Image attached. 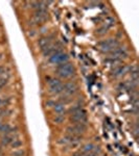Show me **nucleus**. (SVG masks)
<instances>
[{
	"label": "nucleus",
	"instance_id": "nucleus-1",
	"mask_svg": "<svg viewBox=\"0 0 139 156\" xmlns=\"http://www.w3.org/2000/svg\"><path fill=\"white\" fill-rule=\"evenodd\" d=\"M70 121L74 124H87V112L81 105H75L70 109Z\"/></svg>",
	"mask_w": 139,
	"mask_h": 156
},
{
	"label": "nucleus",
	"instance_id": "nucleus-2",
	"mask_svg": "<svg viewBox=\"0 0 139 156\" xmlns=\"http://www.w3.org/2000/svg\"><path fill=\"white\" fill-rule=\"evenodd\" d=\"M57 73H58V75L62 78H70L74 75L75 69L72 64H70V62H65V64L60 65L57 70Z\"/></svg>",
	"mask_w": 139,
	"mask_h": 156
},
{
	"label": "nucleus",
	"instance_id": "nucleus-3",
	"mask_svg": "<svg viewBox=\"0 0 139 156\" xmlns=\"http://www.w3.org/2000/svg\"><path fill=\"white\" fill-rule=\"evenodd\" d=\"M118 46H119V43H118L114 39L105 40V41H102V42L100 43V44H98L100 50L102 52H105V53H109V52H112L113 50L117 48Z\"/></svg>",
	"mask_w": 139,
	"mask_h": 156
},
{
	"label": "nucleus",
	"instance_id": "nucleus-4",
	"mask_svg": "<svg viewBox=\"0 0 139 156\" xmlns=\"http://www.w3.org/2000/svg\"><path fill=\"white\" fill-rule=\"evenodd\" d=\"M86 129H87L86 124H73L72 126L67 128V134L72 136H81L83 133H85Z\"/></svg>",
	"mask_w": 139,
	"mask_h": 156
},
{
	"label": "nucleus",
	"instance_id": "nucleus-5",
	"mask_svg": "<svg viewBox=\"0 0 139 156\" xmlns=\"http://www.w3.org/2000/svg\"><path fill=\"white\" fill-rule=\"evenodd\" d=\"M68 59H69V56H68L67 53H64L62 51H59L57 53L52 54L51 56L49 57V62L54 65H62L65 64V62H68Z\"/></svg>",
	"mask_w": 139,
	"mask_h": 156
},
{
	"label": "nucleus",
	"instance_id": "nucleus-6",
	"mask_svg": "<svg viewBox=\"0 0 139 156\" xmlns=\"http://www.w3.org/2000/svg\"><path fill=\"white\" fill-rule=\"evenodd\" d=\"M77 90H79V87L73 81H70V82H67V83L63 84V93H64V95L67 97L74 96L77 93Z\"/></svg>",
	"mask_w": 139,
	"mask_h": 156
},
{
	"label": "nucleus",
	"instance_id": "nucleus-7",
	"mask_svg": "<svg viewBox=\"0 0 139 156\" xmlns=\"http://www.w3.org/2000/svg\"><path fill=\"white\" fill-rule=\"evenodd\" d=\"M48 85H49L50 92H51L52 94H60V93L63 92V83L60 79L51 78L48 81Z\"/></svg>",
	"mask_w": 139,
	"mask_h": 156
},
{
	"label": "nucleus",
	"instance_id": "nucleus-8",
	"mask_svg": "<svg viewBox=\"0 0 139 156\" xmlns=\"http://www.w3.org/2000/svg\"><path fill=\"white\" fill-rule=\"evenodd\" d=\"M47 19H48V12H47V9H37L34 15L32 21H34L36 24H40V23H44Z\"/></svg>",
	"mask_w": 139,
	"mask_h": 156
},
{
	"label": "nucleus",
	"instance_id": "nucleus-9",
	"mask_svg": "<svg viewBox=\"0 0 139 156\" xmlns=\"http://www.w3.org/2000/svg\"><path fill=\"white\" fill-rule=\"evenodd\" d=\"M114 24H115V19L113 18V17H108V18H106L105 22H103V24L97 29V31H96L97 34H106V32L109 30V28H111V27H112Z\"/></svg>",
	"mask_w": 139,
	"mask_h": 156
},
{
	"label": "nucleus",
	"instance_id": "nucleus-10",
	"mask_svg": "<svg viewBox=\"0 0 139 156\" xmlns=\"http://www.w3.org/2000/svg\"><path fill=\"white\" fill-rule=\"evenodd\" d=\"M111 53V58L114 59V60H120L122 58H126L127 57V50L125 48H120V47H117L116 49L113 50L112 52H110Z\"/></svg>",
	"mask_w": 139,
	"mask_h": 156
},
{
	"label": "nucleus",
	"instance_id": "nucleus-11",
	"mask_svg": "<svg viewBox=\"0 0 139 156\" xmlns=\"http://www.w3.org/2000/svg\"><path fill=\"white\" fill-rule=\"evenodd\" d=\"M95 148L94 144H92V143H89V144H86L82 147V149L80 151H77V152L74 153V156H87L89 153L92 151L93 149Z\"/></svg>",
	"mask_w": 139,
	"mask_h": 156
},
{
	"label": "nucleus",
	"instance_id": "nucleus-12",
	"mask_svg": "<svg viewBox=\"0 0 139 156\" xmlns=\"http://www.w3.org/2000/svg\"><path fill=\"white\" fill-rule=\"evenodd\" d=\"M52 43H51V37H41V39L38 41V45H39V47L41 48V50H45L48 46H50Z\"/></svg>",
	"mask_w": 139,
	"mask_h": 156
},
{
	"label": "nucleus",
	"instance_id": "nucleus-13",
	"mask_svg": "<svg viewBox=\"0 0 139 156\" xmlns=\"http://www.w3.org/2000/svg\"><path fill=\"white\" fill-rule=\"evenodd\" d=\"M128 71V67L126 66H118L116 67L114 70H113V75H114V77H118V76H121V75H123L125 73H127Z\"/></svg>",
	"mask_w": 139,
	"mask_h": 156
},
{
	"label": "nucleus",
	"instance_id": "nucleus-14",
	"mask_svg": "<svg viewBox=\"0 0 139 156\" xmlns=\"http://www.w3.org/2000/svg\"><path fill=\"white\" fill-rule=\"evenodd\" d=\"M54 112H57L58 115H63L65 112V110H66V108H65L64 103L58 102V103H55V104L54 105Z\"/></svg>",
	"mask_w": 139,
	"mask_h": 156
},
{
	"label": "nucleus",
	"instance_id": "nucleus-15",
	"mask_svg": "<svg viewBox=\"0 0 139 156\" xmlns=\"http://www.w3.org/2000/svg\"><path fill=\"white\" fill-rule=\"evenodd\" d=\"M11 131H12V128L9 125L1 124V126H0V132L3 133V134H7V133H9Z\"/></svg>",
	"mask_w": 139,
	"mask_h": 156
},
{
	"label": "nucleus",
	"instance_id": "nucleus-16",
	"mask_svg": "<svg viewBox=\"0 0 139 156\" xmlns=\"http://www.w3.org/2000/svg\"><path fill=\"white\" fill-rule=\"evenodd\" d=\"M100 153V147H95L87 156H97Z\"/></svg>",
	"mask_w": 139,
	"mask_h": 156
},
{
	"label": "nucleus",
	"instance_id": "nucleus-17",
	"mask_svg": "<svg viewBox=\"0 0 139 156\" xmlns=\"http://www.w3.org/2000/svg\"><path fill=\"white\" fill-rule=\"evenodd\" d=\"M54 120L55 123H59L60 124V123H62L63 121L65 120V117H64V115H57Z\"/></svg>",
	"mask_w": 139,
	"mask_h": 156
},
{
	"label": "nucleus",
	"instance_id": "nucleus-18",
	"mask_svg": "<svg viewBox=\"0 0 139 156\" xmlns=\"http://www.w3.org/2000/svg\"><path fill=\"white\" fill-rule=\"evenodd\" d=\"M6 72V68H4V67H0V76H2V75H6L7 74Z\"/></svg>",
	"mask_w": 139,
	"mask_h": 156
},
{
	"label": "nucleus",
	"instance_id": "nucleus-19",
	"mask_svg": "<svg viewBox=\"0 0 139 156\" xmlns=\"http://www.w3.org/2000/svg\"><path fill=\"white\" fill-rule=\"evenodd\" d=\"M23 154H24L23 151H19V152H15V153H14V155H15V156H22Z\"/></svg>",
	"mask_w": 139,
	"mask_h": 156
},
{
	"label": "nucleus",
	"instance_id": "nucleus-20",
	"mask_svg": "<svg viewBox=\"0 0 139 156\" xmlns=\"http://www.w3.org/2000/svg\"><path fill=\"white\" fill-rule=\"evenodd\" d=\"M0 126H1V123H0Z\"/></svg>",
	"mask_w": 139,
	"mask_h": 156
}]
</instances>
